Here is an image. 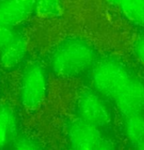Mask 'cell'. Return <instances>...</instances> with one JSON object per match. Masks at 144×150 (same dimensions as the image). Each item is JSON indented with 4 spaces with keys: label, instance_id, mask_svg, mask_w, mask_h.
Listing matches in <instances>:
<instances>
[{
    "label": "cell",
    "instance_id": "cell-1",
    "mask_svg": "<svg viewBox=\"0 0 144 150\" xmlns=\"http://www.w3.org/2000/svg\"><path fill=\"white\" fill-rule=\"evenodd\" d=\"M99 59L94 48L83 40L69 38L50 53L48 69L58 77L74 78L89 73Z\"/></svg>",
    "mask_w": 144,
    "mask_h": 150
},
{
    "label": "cell",
    "instance_id": "cell-2",
    "mask_svg": "<svg viewBox=\"0 0 144 150\" xmlns=\"http://www.w3.org/2000/svg\"><path fill=\"white\" fill-rule=\"evenodd\" d=\"M47 71L38 62L25 64L20 73L18 98L22 107L28 111L38 109L42 104L48 92Z\"/></svg>",
    "mask_w": 144,
    "mask_h": 150
},
{
    "label": "cell",
    "instance_id": "cell-3",
    "mask_svg": "<svg viewBox=\"0 0 144 150\" xmlns=\"http://www.w3.org/2000/svg\"><path fill=\"white\" fill-rule=\"evenodd\" d=\"M65 135L69 149L104 150L117 147L113 139L105 134V130L77 117L67 122Z\"/></svg>",
    "mask_w": 144,
    "mask_h": 150
},
{
    "label": "cell",
    "instance_id": "cell-4",
    "mask_svg": "<svg viewBox=\"0 0 144 150\" xmlns=\"http://www.w3.org/2000/svg\"><path fill=\"white\" fill-rule=\"evenodd\" d=\"M76 117L102 130L111 127L114 116L111 104L93 88L84 90L75 102Z\"/></svg>",
    "mask_w": 144,
    "mask_h": 150
},
{
    "label": "cell",
    "instance_id": "cell-5",
    "mask_svg": "<svg viewBox=\"0 0 144 150\" xmlns=\"http://www.w3.org/2000/svg\"><path fill=\"white\" fill-rule=\"evenodd\" d=\"M109 102L122 117L144 113V81L132 69L119 83Z\"/></svg>",
    "mask_w": 144,
    "mask_h": 150
},
{
    "label": "cell",
    "instance_id": "cell-6",
    "mask_svg": "<svg viewBox=\"0 0 144 150\" xmlns=\"http://www.w3.org/2000/svg\"><path fill=\"white\" fill-rule=\"evenodd\" d=\"M36 0H0V23L14 28L35 12Z\"/></svg>",
    "mask_w": 144,
    "mask_h": 150
},
{
    "label": "cell",
    "instance_id": "cell-7",
    "mask_svg": "<svg viewBox=\"0 0 144 150\" xmlns=\"http://www.w3.org/2000/svg\"><path fill=\"white\" fill-rule=\"evenodd\" d=\"M25 55V40L18 33L14 39L0 51V65L5 69H15L22 65Z\"/></svg>",
    "mask_w": 144,
    "mask_h": 150
},
{
    "label": "cell",
    "instance_id": "cell-8",
    "mask_svg": "<svg viewBox=\"0 0 144 150\" xmlns=\"http://www.w3.org/2000/svg\"><path fill=\"white\" fill-rule=\"evenodd\" d=\"M18 120L11 106L0 104V149L10 145L18 133Z\"/></svg>",
    "mask_w": 144,
    "mask_h": 150
},
{
    "label": "cell",
    "instance_id": "cell-9",
    "mask_svg": "<svg viewBox=\"0 0 144 150\" xmlns=\"http://www.w3.org/2000/svg\"><path fill=\"white\" fill-rule=\"evenodd\" d=\"M122 132L128 144L136 149L144 140V113H136L123 117Z\"/></svg>",
    "mask_w": 144,
    "mask_h": 150
},
{
    "label": "cell",
    "instance_id": "cell-10",
    "mask_svg": "<svg viewBox=\"0 0 144 150\" xmlns=\"http://www.w3.org/2000/svg\"><path fill=\"white\" fill-rule=\"evenodd\" d=\"M117 6L129 21L144 28V0H122Z\"/></svg>",
    "mask_w": 144,
    "mask_h": 150
},
{
    "label": "cell",
    "instance_id": "cell-11",
    "mask_svg": "<svg viewBox=\"0 0 144 150\" xmlns=\"http://www.w3.org/2000/svg\"><path fill=\"white\" fill-rule=\"evenodd\" d=\"M11 145L15 149H40L44 148L41 141L34 136L19 132L15 136Z\"/></svg>",
    "mask_w": 144,
    "mask_h": 150
},
{
    "label": "cell",
    "instance_id": "cell-12",
    "mask_svg": "<svg viewBox=\"0 0 144 150\" xmlns=\"http://www.w3.org/2000/svg\"><path fill=\"white\" fill-rule=\"evenodd\" d=\"M60 11V0H36L35 11L44 16H55Z\"/></svg>",
    "mask_w": 144,
    "mask_h": 150
},
{
    "label": "cell",
    "instance_id": "cell-13",
    "mask_svg": "<svg viewBox=\"0 0 144 150\" xmlns=\"http://www.w3.org/2000/svg\"><path fill=\"white\" fill-rule=\"evenodd\" d=\"M18 33L13 27L0 23V51L9 44L15 38Z\"/></svg>",
    "mask_w": 144,
    "mask_h": 150
},
{
    "label": "cell",
    "instance_id": "cell-14",
    "mask_svg": "<svg viewBox=\"0 0 144 150\" xmlns=\"http://www.w3.org/2000/svg\"><path fill=\"white\" fill-rule=\"evenodd\" d=\"M133 52L137 60L144 68V35L140 37L135 42Z\"/></svg>",
    "mask_w": 144,
    "mask_h": 150
},
{
    "label": "cell",
    "instance_id": "cell-15",
    "mask_svg": "<svg viewBox=\"0 0 144 150\" xmlns=\"http://www.w3.org/2000/svg\"><path fill=\"white\" fill-rule=\"evenodd\" d=\"M136 149H144V140L142 141V142H140L139 144H138V145H137Z\"/></svg>",
    "mask_w": 144,
    "mask_h": 150
},
{
    "label": "cell",
    "instance_id": "cell-16",
    "mask_svg": "<svg viewBox=\"0 0 144 150\" xmlns=\"http://www.w3.org/2000/svg\"><path fill=\"white\" fill-rule=\"evenodd\" d=\"M109 1H110L111 3H112V4L117 5L122 0H109Z\"/></svg>",
    "mask_w": 144,
    "mask_h": 150
}]
</instances>
